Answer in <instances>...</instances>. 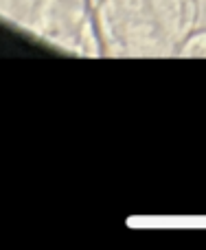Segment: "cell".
<instances>
[{
	"mask_svg": "<svg viewBox=\"0 0 206 250\" xmlns=\"http://www.w3.org/2000/svg\"><path fill=\"white\" fill-rule=\"evenodd\" d=\"M180 57H193V60H202L206 57V31L193 33L180 48Z\"/></svg>",
	"mask_w": 206,
	"mask_h": 250,
	"instance_id": "1",
	"label": "cell"
}]
</instances>
